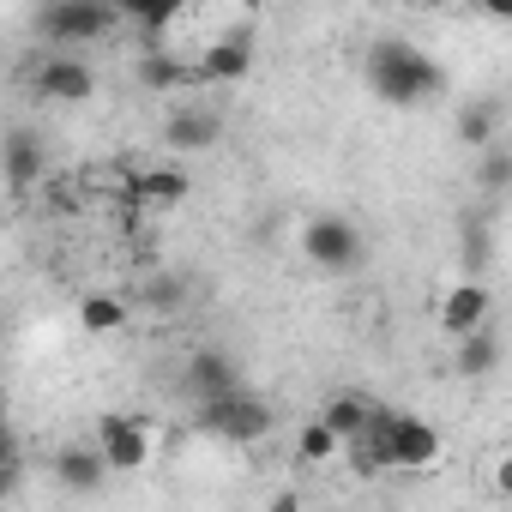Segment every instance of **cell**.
<instances>
[{"mask_svg":"<svg viewBox=\"0 0 512 512\" xmlns=\"http://www.w3.org/2000/svg\"><path fill=\"white\" fill-rule=\"evenodd\" d=\"M368 85H374L380 103L416 109V103H428V97L446 91V73H440L410 37H380V43L368 49Z\"/></svg>","mask_w":512,"mask_h":512,"instance_id":"cell-1","label":"cell"},{"mask_svg":"<svg viewBox=\"0 0 512 512\" xmlns=\"http://www.w3.org/2000/svg\"><path fill=\"white\" fill-rule=\"evenodd\" d=\"M362 470H428L440 458V428L410 416V410H380L374 404V434L350 446Z\"/></svg>","mask_w":512,"mask_h":512,"instance_id":"cell-2","label":"cell"},{"mask_svg":"<svg viewBox=\"0 0 512 512\" xmlns=\"http://www.w3.org/2000/svg\"><path fill=\"white\" fill-rule=\"evenodd\" d=\"M278 422V410L260 398V392H235V398H217V404H193V428L211 434V440H229V446H253V440H266Z\"/></svg>","mask_w":512,"mask_h":512,"instance_id":"cell-3","label":"cell"},{"mask_svg":"<svg viewBox=\"0 0 512 512\" xmlns=\"http://www.w3.org/2000/svg\"><path fill=\"white\" fill-rule=\"evenodd\" d=\"M302 253H308V266H320V272H332V278H350V272L368 260V235H362L350 217L320 211V217L302 223Z\"/></svg>","mask_w":512,"mask_h":512,"instance_id":"cell-4","label":"cell"},{"mask_svg":"<svg viewBox=\"0 0 512 512\" xmlns=\"http://www.w3.org/2000/svg\"><path fill=\"white\" fill-rule=\"evenodd\" d=\"M127 7L115 0H55V7L37 19L49 31V43H103L109 31H121Z\"/></svg>","mask_w":512,"mask_h":512,"instance_id":"cell-5","label":"cell"},{"mask_svg":"<svg viewBox=\"0 0 512 512\" xmlns=\"http://www.w3.org/2000/svg\"><path fill=\"white\" fill-rule=\"evenodd\" d=\"M181 392L193 398V404H217V398H235L241 392V368L223 356V350H193L187 362H181Z\"/></svg>","mask_w":512,"mask_h":512,"instance_id":"cell-6","label":"cell"},{"mask_svg":"<svg viewBox=\"0 0 512 512\" xmlns=\"http://www.w3.org/2000/svg\"><path fill=\"white\" fill-rule=\"evenodd\" d=\"M97 452L109 458V470H145V458H151V434H145L139 416L109 410V416H97Z\"/></svg>","mask_w":512,"mask_h":512,"instance_id":"cell-7","label":"cell"},{"mask_svg":"<svg viewBox=\"0 0 512 512\" xmlns=\"http://www.w3.org/2000/svg\"><path fill=\"white\" fill-rule=\"evenodd\" d=\"M31 85H37V97H49V103H85V97H97V73H91L79 55H49V61L31 73Z\"/></svg>","mask_w":512,"mask_h":512,"instance_id":"cell-8","label":"cell"},{"mask_svg":"<svg viewBox=\"0 0 512 512\" xmlns=\"http://www.w3.org/2000/svg\"><path fill=\"white\" fill-rule=\"evenodd\" d=\"M488 314H494V296H488V284L464 278V284H452V290H446V302H440V332L458 344V338L482 332V326H488Z\"/></svg>","mask_w":512,"mask_h":512,"instance_id":"cell-9","label":"cell"},{"mask_svg":"<svg viewBox=\"0 0 512 512\" xmlns=\"http://www.w3.org/2000/svg\"><path fill=\"white\" fill-rule=\"evenodd\" d=\"M55 482H61L67 494H97V488L109 482V458L97 452V440H67V446L55 452Z\"/></svg>","mask_w":512,"mask_h":512,"instance_id":"cell-10","label":"cell"},{"mask_svg":"<svg viewBox=\"0 0 512 512\" xmlns=\"http://www.w3.org/2000/svg\"><path fill=\"white\" fill-rule=\"evenodd\" d=\"M223 139V115L205 109V103H181L169 121H163V145L169 151H211Z\"/></svg>","mask_w":512,"mask_h":512,"instance_id":"cell-11","label":"cell"},{"mask_svg":"<svg viewBox=\"0 0 512 512\" xmlns=\"http://www.w3.org/2000/svg\"><path fill=\"white\" fill-rule=\"evenodd\" d=\"M253 73V37L235 31V37H217L205 55H199V79L205 85H241Z\"/></svg>","mask_w":512,"mask_h":512,"instance_id":"cell-12","label":"cell"},{"mask_svg":"<svg viewBox=\"0 0 512 512\" xmlns=\"http://www.w3.org/2000/svg\"><path fill=\"white\" fill-rule=\"evenodd\" d=\"M320 422H326V428L344 440V452H350V446H362V440L374 434V404H368V398H356V392H338V398H326Z\"/></svg>","mask_w":512,"mask_h":512,"instance_id":"cell-13","label":"cell"},{"mask_svg":"<svg viewBox=\"0 0 512 512\" xmlns=\"http://www.w3.org/2000/svg\"><path fill=\"white\" fill-rule=\"evenodd\" d=\"M139 85L145 91H187V85H205V79H199V61H175L169 49H145L139 55Z\"/></svg>","mask_w":512,"mask_h":512,"instance_id":"cell-14","label":"cell"},{"mask_svg":"<svg viewBox=\"0 0 512 512\" xmlns=\"http://www.w3.org/2000/svg\"><path fill=\"white\" fill-rule=\"evenodd\" d=\"M0 151H7V181H13V187H31V181H43V169H49V151H43V139H37L31 127H13Z\"/></svg>","mask_w":512,"mask_h":512,"instance_id":"cell-15","label":"cell"},{"mask_svg":"<svg viewBox=\"0 0 512 512\" xmlns=\"http://www.w3.org/2000/svg\"><path fill=\"white\" fill-rule=\"evenodd\" d=\"M458 139L482 157L488 145H500V103L494 97H464L458 103Z\"/></svg>","mask_w":512,"mask_h":512,"instance_id":"cell-16","label":"cell"},{"mask_svg":"<svg viewBox=\"0 0 512 512\" xmlns=\"http://www.w3.org/2000/svg\"><path fill=\"white\" fill-rule=\"evenodd\" d=\"M127 193H133L139 205H151V211H175V205L193 193V181H187L181 169H145V175H139Z\"/></svg>","mask_w":512,"mask_h":512,"instance_id":"cell-17","label":"cell"},{"mask_svg":"<svg viewBox=\"0 0 512 512\" xmlns=\"http://www.w3.org/2000/svg\"><path fill=\"white\" fill-rule=\"evenodd\" d=\"M452 368H458L464 380H488V374L500 368V338H494V326H482V332L458 338V356H452Z\"/></svg>","mask_w":512,"mask_h":512,"instance_id":"cell-18","label":"cell"},{"mask_svg":"<svg viewBox=\"0 0 512 512\" xmlns=\"http://www.w3.org/2000/svg\"><path fill=\"white\" fill-rule=\"evenodd\" d=\"M79 326H85V332H121V326H127V302H115V296H85V302H79Z\"/></svg>","mask_w":512,"mask_h":512,"instance_id":"cell-19","label":"cell"},{"mask_svg":"<svg viewBox=\"0 0 512 512\" xmlns=\"http://www.w3.org/2000/svg\"><path fill=\"white\" fill-rule=\"evenodd\" d=\"M476 187L482 193H512V151L506 145H488L476 157Z\"/></svg>","mask_w":512,"mask_h":512,"instance_id":"cell-20","label":"cell"},{"mask_svg":"<svg viewBox=\"0 0 512 512\" xmlns=\"http://www.w3.org/2000/svg\"><path fill=\"white\" fill-rule=\"evenodd\" d=\"M296 452H302V464H332V458L344 452V440H338L326 422H308V428L296 434Z\"/></svg>","mask_w":512,"mask_h":512,"instance_id":"cell-21","label":"cell"},{"mask_svg":"<svg viewBox=\"0 0 512 512\" xmlns=\"http://www.w3.org/2000/svg\"><path fill=\"white\" fill-rule=\"evenodd\" d=\"M139 302H145V308H157V314H175V308L187 302V290H181V278L157 272V278H145V284H139Z\"/></svg>","mask_w":512,"mask_h":512,"instance_id":"cell-22","label":"cell"},{"mask_svg":"<svg viewBox=\"0 0 512 512\" xmlns=\"http://www.w3.org/2000/svg\"><path fill=\"white\" fill-rule=\"evenodd\" d=\"M127 19H133V25H145V31H163V25H175V19H181V7H175V0H157V7H145V0H139V7H127Z\"/></svg>","mask_w":512,"mask_h":512,"instance_id":"cell-23","label":"cell"},{"mask_svg":"<svg viewBox=\"0 0 512 512\" xmlns=\"http://www.w3.org/2000/svg\"><path fill=\"white\" fill-rule=\"evenodd\" d=\"M464 260H470V266H482V260H488V229H470V241H464Z\"/></svg>","mask_w":512,"mask_h":512,"instance_id":"cell-24","label":"cell"},{"mask_svg":"<svg viewBox=\"0 0 512 512\" xmlns=\"http://www.w3.org/2000/svg\"><path fill=\"white\" fill-rule=\"evenodd\" d=\"M494 488H500V494H506V500H512V452H506V458H500V464H494Z\"/></svg>","mask_w":512,"mask_h":512,"instance_id":"cell-25","label":"cell"},{"mask_svg":"<svg viewBox=\"0 0 512 512\" xmlns=\"http://www.w3.org/2000/svg\"><path fill=\"white\" fill-rule=\"evenodd\" d=\"M272 512H302V500H296V494L284 488V494H272Z\"/></svg>","mask_w":512,"mask_h":512,"instance_id":"cell-26","label":"cell"}]
</instances>
